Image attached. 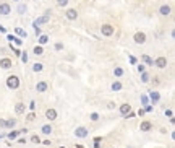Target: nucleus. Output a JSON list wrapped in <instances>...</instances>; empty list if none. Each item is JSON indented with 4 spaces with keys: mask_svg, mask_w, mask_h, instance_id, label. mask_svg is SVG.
<instances>
[{
    "mask_svg": "<svg viewBox=\"0 0 175 148\" xmlns=\"http://www.w3.org/2000/svg\"><path fill=\"white\" fill-rule=\"evenodd\" d=\"M10 13H11L10 3H7V2L0 3V15H2V17H7V15H10Z\"/></svg>",
    "mask_w": 175,
    "mask_h": 148,
    "instance_id": "8",
    "label": "nucleus"
},
{
    "mask_svg": "<svg viewBox=\"0 0 175 148\" xmlns=\"http://www.w3.org/2000/svg\"><path fill=\"white\" fill-rule=\"evenodd\" d=\"M42 145H46V146H49L50 145V140H44V142H41Z\"/></svg>",
    "mask_w": 175,
    "mask_h": 148,
    "instance_id": "45",
    "label": "nucleus"
},
{
    "mask_svg": "<svg viewBox=\"0 0 175 148\" xmlns=\"http://www.w3.org/2000/svg\"><path fill=\"white\" fill-rule=\"evenodd\" d=\"M15 38H16V36H13V34H8V36H7V39H8L10 42H13V41H15Z\"/></svg>",
    "mask_w": 175,
    "mask_h": 148,
    "instance_id": "40",
    "label": "nucleus"
},
{
    "mask_svg": "<svg viewBox=\"0 0 175 148\" xmlns=\"http://www.w3.org/2000/svg\"><path fill=\"white\" fill-rule=\"evenodd\" d=\"M0 127H2V129H5V119H0Z\"/></svg>",
    "mask_w": 175,
    "mask_h": 148,
    "instance_id": "42",
    "label": "nucleus"
},
{
    "mask_svg": "<svg viewBox=\"0 0 175 148\" xmlns=\"http://www.w3.org/2000/svg\"><path fill=\"white\" fill-rule=\"evenodd\" d=\"M15 33H16L19 38H26V36H28V33H26L25 29H21V28H16V29H15Z\"/></svg>",
    "mask_w": 175,
    "mask_h": 148,
    "instance_id": "29",
    "label": "nucleus"
},
{
    "mask_svg": "<svg viewBox=\"0 0 175 148\" xmlns=\"http://www.w3.org/2000/svg\"><path fill=\"white\" fill-rule=\"evenodd\" d=\"M68 2H70V0H57V5L58 7H67V5H68Z\"/></svg>",
    "mask_w": 175,
    "mask_h": 148,
    "instance_id": "33",
    "label": "nucleus"
},
{
    "mask_svg": "<svg viewBox=\"0 0 175 148\" xmlns=\"http://www.w3.org/2000/svg\"><path fill=\"white\" fill-rule=\"evenodd\" d=\"M16 10H18V13H19V15H25V13H26V10H28V7L25 5V3H19Z\"/></svg>",
    "mask_w": 175,
    "mask_h": 148,
    "instance_id": "26",
    "label": "nucleus"
},
{
    "mask_svg": "<svg viewBox=\"0 0 175 148\" xmlns=\"http://www.w3.org/2000/svg\"><path fill=\"white\" fill-rule=\"evenodd\" d=\"M151 82V75L148 72H143L141 73V83H149Z\"/></svg>",
    "mask_w": 175,
    "mask_h": 148,
    "instance_id": "24",
    "label": "nucleus"
},
{
    "mask_svg": "<svg viewBox=\"0 0 175 148\" xmlns=\"http://www.w3.org/2000/svg\"><path fill=\"white\" fill-rule=\"evenodd\" d=\"M107 109H115V103H114V101L107 103Z\"/></svg>",
    "mask_w": 175,
    "mask_h": 148,
    "instance_id": "37",
    "label": "nucleus"
},
{
    "mask_svg": "<svg viewBox=\"0 0 175 148\" xmlns=\"http://www.w3.org/2000/svg\"><path fill=\"white\" fill-rule=\"evenodd\" d=\"M170 13H172V7H170V5L164 3V5L159 7V15H161V17H169Z\"/></svg>",
    "mask_w": 175,
    "mask_h": 148,
    "instance_id": "7",
    "label": "nucleus"
},
{
    "mask_svg": "<svg viewBox=\"0 0 175 148\" xmlns=\"http://www.w3.org/2000/svg\"><path fill=\"white\" fill-rule=\"evenodd\" d=\"M13 2H19V0H13Z\"/></svg>",
    "mask_w": 175,
    "mask_h": 148,
    "instance_id": "50",
    "label": "nucleus"
},
{
    "mask_svg": "<svg viewBox=\"0 0 175 148\" xmlns=\"http://www.w3.org/2000/svg\"><path fill=\"white\" fill-rule=\"evenodd\" d=\"M15 113H16L18 116L25 114L26 113V104L25 103H16V104H15Z\"/></svg>",
    "mask_w": 175,
    "mask_h": 148,
    "instance_id": "15",
    "label": "nucleus"
},
{
    "mask_svg": "<svg viewBox=\"0 0 175 148\" xmlns=\"http://www.w3.org/2000/svg\"><path fill=\"white\" fill-rule=\"evenodd\" d=\"M165 116H169V117H174V111H172V109H165Z\"/></svg>",
    "mask_w": 175,
    "mask_h": 148,
    "instance_id": "38",
    "label": "nucleus"
},
{
    "mask_svg": "<svg viewBox=\"0 0 175 148\" xmlns=\"http://www.w3.org/2000/svg\"><path fill=\"white\" fill-rule=\"evenodd\" d=\"M138 72H140V73H143V72H146V65H138Z\"/></svg>",
    "mask_w": 175,
    "mask_h": 148,
    "instance_id": "35",
    "label": "nucleus"
},
{
    "mask_svg": "<svg viewBox=\"0 0 175 148\" xmlns=\"http://www.w3.org/2000/svg\"><path fill=\"white\" fill-rule=\"evenodd\" d=\"M52 125H50V124H46V125H42L41 127V132H42V134L44 135H50V134H52Z\"/></svg>",
    "mask_w": 175,
    "mask_h": 148,
    "instance_id": "17",
    "label": "nucleus"
},
{
    "mask_svg": "<svg viewBox=\"0 0 175 148\" xmlns=\"http://www.w3.org/2000/svg\"><path fill=\"white\" fill-rule=\"evenodd\" d=\"M34 31H36V36L41 34V28H34Z\"/></svg>",
    "mask_w": 175,
    "mask_h": 148,
    "instance_id": "46",
    "label": "nucleus"
},
{
    "mask_svg": "<svg viewBox=\"0 0 175 148\" xmlns=\"http://www.w3.org/2000/svg\"><path fill=\"white\" fill-rule=\"evenodd\" d=\"M130 62H131V63H136V59H135L133 55H130Z\"/></svg>",
    "mask_w": 175,
    "mask_h": 148,
    "instance_id": "47",
    "label": "nucleus"
},
{
    "mask_svg": "<svg viewBox=\"0 0 175 148\" xmlns=\"http://www.w3.org/2000/svg\"><path fill=\"white\" fill-rule=\"evenodd\" d=\"M13 67V62L10 60V59H7V57H3V59H0V69H3V70H8Z\"/></svg>",
    "mask_w": 175,
    "mask_h": 148,
    "instance_id": "11",
    "label": "nucleus"
},
{
    "mask_svg": "<svg viewBox=\"0 0 175 148\" xmlns=\"http://www.w3.org/2000/svg\"><path fill=\"white\" fill-rule=\"evenodd\" d=\"M19 134H21V132H19V130H13V132H8V134H7V138H8L10 142H11V140H16V138L19 137Z\"/></svg>",
    "mask_w": 175,
    "mask_h": 148,
    "instance_id": "18",
    "label": "nucleus"
},
{
    "mask_svg": "<svg viewBox=\"0 0 175 148\" xmlns=\"http://www.w3.org/2000/svg\"><path fill=\"white\" fill-rule=\"evenodd\" d=\"M114 75L117 78H120L122 75H123V69H122V67H115V69H114Z\"/></svg>",
    "mask_w": 175,
    "mask_h": 148,
    "instance_id": "27",
    "label": "nucleus"
},
{
    "mask_svg": "<svg viewBox=\"0 0 175 148\" xmlns=\"http://www.w3.org/2000/svg\"><path fill=\"white\" fill-rule=\"evenodd\" d=\"M114 26L112 25H109V23H105V25H102L101 26V33H102V36H107V38H109V36H112L114 34Z\"/></svg>",
    "mask_w": 175,
    "mask_h": 148,
    "instance_id": "5",
    "label": "nucleus"
},
{
    "mask_svg": "<svg viewBox=\"0 0 175 148\" xmlns=\"http://www.w3.org/2000/svg\"><path fill=\"white\" fill-rule=\"evenodd\" d=\"M7 86H8L10 90H18L19 88V77H16V75L7 77Z\"/></svg>",
    "mask_w": 175,
    "mask_h": 148,
    "instance_id": "1",
    "label": "nucleus"
},
{
    "mask_svg": "<svg viewBox=\"0 0 175 148\" xmlns=\"http://www.w3.org/2000/svg\"><path fill=\"white\" fill-rule=\"evenodd\" d=\"M118 111H120V114L125 117V116L131 111V104H128V103H123V104H120V107H118Z\"/></svg>",
    "mask_w": 175,
    "mask_h": 148,
    "instance_id": "14",
    "label": "nucleus"
},
{
    "mask_svg": "<svg viewBox=\"0 0 175 148\" xmlns=\"http://www.w3.org/2000/svg\"><path fill=\"white\" fill-rule=\"evenodd\" d=\"M144 111H146V113H151V111H153V106H146Z\"/></svg>",
    "mask_w": 175,
    "mask_h": 148,
    "instance_id": "48",
    "label": "nucleus"
},
{
    "mask_svg": "<svg viewBox=\"0 0 175 148\" xmlns=\"http://www.w3.org/2000/svg\"><path fill=\"white\" fill-rule=\"evenodd\" d=\"M47 90H49V83L47 82H37L36 83V91H37V93H46Z\"/></svg>",
    "mask_w": 175,
    "mask_h": 148,
    "instance_id": "10",
    "label": "nucleus"
},
{
    "mask_svg": "<svg viewBox=\"0 0 175 148\" xmlns=\"http://www.w3.org/2000/svg\"><path fill=\"white\" fill-rule=\"evenodd\" d=\"M73 134H75V137H76V138H86L88 135H89V130H88L85 125H79V127L75 129Z\"/></svg>",
    "mask_w": 175,
    "mask_h": 148,
    "instance_id": "2",
    "label": "nucleus"
},
{
    "mask_svg": "<svg viewBox=\"0 0 175 148\" xmlns=\"http://www.w3.org/2000/svg\"><path fill=\"white\" fill-rule=\"evenodd\" d=\"M89 119H91L93 122H97V121H99V114H97V113H91V114H89Z\"/></svg>",
    "mask_w": 175,
    "mask_h": 148,
    "instance_id": "30",
    "label": "nucleus"
},
{
    "mask_svg": "<svg viewBox=\"0 0 175 148\" xmlns=\"http://www.w3.org/2000/svg\"><path fill=\"white\" fill-rule=\"evenodd\" d=\"M133 41H135V44L141 46V44H144L148 41V38H146V34L143 33V31H138V33H135V36H133Z\"/></svg>",
    "mask_w": 175,
    "mask_h": 148,
    "instance_id": "3",
    "label": "nucleus"
},
{
    "mask_svg": "<svg viewBox=\"0 0 175 148\" xmlns=\"http://www.w3.org/2000/svg\"><path fill=\"white\" fill-rule=\"evenodd\" d=\"M148 98L151 99V101L156 104V103H159V99H161V94H159V91H149V94H148Z\"/></svg>",
    "mask_w": 175,
    "mask_h": 148,
    "instance_id": "16",
    "label": "nucleus"
},
{
    "mask_svg": "<svg viewBox=\"0 0 175 148\" xmlns=\"http://www.w3.org/2000/svg\"><path fill=\"white\" fill-rule=\"evenodd\" d=\"M122 88H123V85L120 82H114L112 85H110V90H112V91H120Z\"/></svg>",
    "mask_w": 175,
    "mask_h": 148,
    "instance_id": "22",
    "label": "nucleus"
},
{
    "mask_svg": "<svg viewBox=\"0 0 175 148\" xmlns=\"http://www.w3.org/2000/svg\"><path fill=\"white\" fill-rule=\"evenodd\" d=\"M50 21V17L49 15H42V17H39V18H36L34 21H33V26L34 28H39L41 25H46V23H49Z\"/></svg>",
    "mask_w": 175,
    "mask_h": 148,
    "instance_id": "4",
    "label": "nucleus"
},
{
    "mask_svg": "<svg viewBox=\"0 0 175 148\" xmlns=\"http://www.w3.org/2000/svg\"><path fill=\"white\" fill-rule=\"evenodd\" d=\"M63 49V44L62 42H57V44H55V51H62Z\"/></svg>",
    "mask_w": 175,
    "mask_h": 148,
    "instance_id": "36",
    "label": "nucleus"
},
{
    "mask_svg": "<svg viewBox=\"0 0 175 148\" xmlns=\"http://www.w3.org/2000/svg\"><path fill=\"white\" fill-rule=\"evenodd\" d=\"M18 140V143H21V145H25L26 143V138H16Z\"/></svg>",
    "mask_w": 175,
    "mask_h": 148,
    "instance_id": "43",
    "label": "nucleus"
},
{
    "mask_svg": "<svg viewBox=\"0 0 175 148\" xmlns=\"http://www.w3.org/2000/svg\"><path fill=\"white\" fill-rule=\"evenodd\" d=\"M65 17H67V20H70V21H75V20L78 18V11L75 8H68L65 13Z\"/></svg>",
    "mask_w": 175,
    "mask_h": 148,
    "instance_id": "12",
    "label": "nucleus"
},
{
    "mask_svg": "<svg viewBox=\"0 0 175 148\" xmlns=\"http://www.w3.org/2000/svg\"><path fill=\"white\" fill-rule=\"evenodd\" d=\"M31 143H34V145H39V143H41V137H39V135H31Z\"/></svg>",
    "mask_w": 175,
    "mask_h": 148,
    "instance_id": "28",
    "label": "nucleus"
},
{
    "mask_svg": "<svg viewBox=\"0 0 175 148\" xmlns=\"http://www.w3.org/2000/svg\"><path fill=\"white\" fill-rule=\"evenodd\" d=\"M37 41H39V46H44V44L49 42V36H47V34H39Z\"/></svg>",
    "mask_w": 175,
    "mask_h": 148,
    "instance_id": "20",
    "label": "nucleus"
},
{
    "mask_svg": "<svg viewBox=\"0 0 175 148\" xmlns=\"http://www.w3.org/2000/svg\"><path fill=\"white\" fill-rule=\"evenodd\" d=\"M141 60L144 62L146 65H154V60L149 57V55H146V54H144V55H141Z\"/></svg>",
    "mask_w": 175,
    "mask_h": 148,
    "instance_id": "23",
    "label": "nucleus"
},
{
    "mask_svg": "<svg viewBox=\"0 0 175 148\" xmlns=\"http://www.w3.org/2000/svg\"><path fill=\"white\" fill-rule=\"evenodd\" d=\"M144 114H146V111H144V109H140V111H138V116H141V117H143Z\"/></svg>",
    "mask_w": 175,
    "mask_h": 148,
    "instance_id": "44",
    "label": "nucleus"
},
{
    "mask_svg": "<svg viewBox=\"0 0 175 148\" xmlns=\"http://www.w3.org/2000/svg\"><path fill=\"white\" fill-rule=\"evenodd\" d=\"M141 103H143V106H148V103H149V98L146 94H141Z\"/></svg>",
    "mask_w": 175,
    "mask_h": 148,
    "instance_id": "31",
    "label": "nucleus"
},
{
    "mask_svg": "<svg viewBox=\"0 0 175 148\" xmlns=\"http://www.w3.org/2000/svg\"><path fill=\"white\" fill-rule=\"evenodd\" d=\"M16 119H5V129H13L16 125Z\"/></svg>",
    "mask_w": 175,
    "mask_h": 148,
    "instance_id": "19",
    "label": "nucleus"
},
{
    "mask_svg": "<svg viewBox=\"0 0 175 148\" xmlns=\"http://www.w3.org/2000/svg\"><path fill=\"white\" fill-rule=\"evenodd\" d=\"M29 109H31V111L36 109V101H31V103H29Z\"/></svg>",
    "mask_w": 175,
    "mask_h": 148,
    "instance_id": "39",
    "label": "nucleus"
},
{
    "mask_svg": "<svg viewBox=\"0 0 175 148\" xmlns=\"http://www.w3.org/2000/svg\"><path fill=\"white\" fill-rule=\"evenodd\" d=\"M44 116H46V119H47V121H49V122H54V121H55V119H57V117H58V114H57V111H55V109H54V107H49V109H47V111H46V114H44Z\"/></svg>",
    "mask_w": 175,
    "mask_h": 148,
    "instance_id": "6",
    "label": "nucleus"
},
{
    "mask_svg": "<svg viewBox=\"0 0 175 148\" xmlns=\"http://www.w3.org/2000/svg\"><path fill=\"white\" fill-rule=\"evenodd\" d=\"M151 82H153V83H154V85H157V83H159V80H157V77H154L153 80H151Z\"/></svg>",
    "mask_w": 175,
    "mask_h": 148,
    "instance_id": "49",
    "label": "nucleus"
},
{
    "mask_svg": "<svg viewBox=\"0 0 175 148\" xmlns=\"http://www.w3.org/2000/svg\"><path fill=\"white\" fill-rule=\"evenodd\" d=\"M19 59H21V62H23V63H26V62H28V54H26V51H25V52H21Z\"/></svg>",
    "mask_w": 175,
    "mask_h": 148,
    "instance_id": "34",
    "label": "nucleus"
},
{
    "mask_svg": "<svg viewBox=\"0 0 175 148\" xmlns=\"http://www.w3.org/2000/svg\"><path fill=\"white\" fill-rule=\"evenodd\" d=\"M15 44H18V46H21V44H23V41H21V39H19V38H15V41H13Z\"/></svg>",
    "mask_w": 175,
    "mask_h": 148,
    "instance_id": "41",
    "label": "nucleus"
},
{
    "mask_svg": "<svg viewBox=\"0 0 175 148\" xmlns=\"http://www.w3.org/2000/svg\"><path fill=\"white\" fill-rule=\"evenodd\" d=\"M33 54H34V55H42V54H44V47H42V46H34Z\"/></svg>",
    "mask_w": 175,
    "mask_h": 148,
    "instance_id": "25",
    "label": "nucleus"
},
{
    "mask_svg": "<svg viewBox=\"0 0 175 148\" xmlns=\"http://www.w3.org/2000/svg\"><path fill=\"white\" fill-rule=\"evenodd\" d=\"M140 130L141 132H149V130H153V122L151 121H143L140 124Z\"/></svg>",
    "mask_w": 175,
    "mask_h": 148,
    "instance_id": "13",
    "label": "nucleus"
},
{
    "mask_svg": "<svg viewBox=\"0 0 175 148\" xmlns=\"http://www.w3.org/2000/svg\"><path fill=\"white\" fill-rule=\"evenodd\" d=\"M42 70H44V63L36 62L34 65H33V72H36V73H39V72H42Z\"/></svg>",
    "mask_w": 175,
    "mask_h": 148,
    "instance_id": "21",
    "label": "nucleus"
},
{
    "mask_svg": "<svg viewBox=\"0 0 175 148\" xmlns=\"http://www.w3.org/2000/svg\"><path fill=\"white\" fill-rule=\"evenodd\" d=\"M26 119H28V121H34V119H36V113H34V111H31L29 114H26Z\"/></svg>",
    "mask_w": 175,
    "mask_h": 148,
    "instance_id": "32",
    "label": "nucleus"
},
{
    "mask_svg": "<svg viewBox=\"0 0 175 148\" xmlns=\"http://www.w3.org/2000/svg\"><path fill=\"white\" fill-rule=\"evenodd\" d=\"M167 57H164V55H161V57H157L156 60H154V65L157 67V69H165L167 67Z\"/></svg>",
    "mask_w": 175,
    "mask_h": 148,
    "instance_id": "9",
    "label": "nucleus"
}]
</instances>
